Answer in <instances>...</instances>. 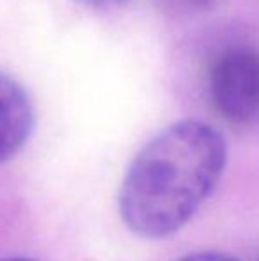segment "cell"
<instances>
[{
    "label": "cell",
    "instance_id": "obj_5",
    "mask_svg": "<svg viewBox=\"0 0 259 261\" xmlns=\"http://www.w3.org/2000/svg\"><path fill=\"white\" fill-rule=\"evenodd\" d=\"M75 2L80 6L91 7V9H116V7L128 4L130 0H75Z\"/></svg>",
    "mask_w": 259,
    "mask_h": 261
},
{
    "label": "cell",
    "instance_id": "obj_3",
    "mask_svg": "<svg viewBox=\"0 0 259 261\" xmlns=\"http://www.w3.org/2000/svg\"><path fill=\"white\" fill-rule=\"evenodd\" d=\"M34 128V109L25 89L0 71V164L11 160Z\"/></svg>",
    "mask_w": 259,
    "mask_h": 261
},
{
    "label": "cell",
    "instance_id": "obj_2",
    "mask_svg": "<svg viewBox=\"0 0 259 261\" xmlns=\"http://www.w3.org/2000/svg\"><path fill=\"white\" fill-rule=\"evenodd\" d=\"M210 93L217 110L236 124L259 117V54L250 48L227 50L213 62Z\"/></svg>",
    "mask_w": 259,
    "mask_h": 261
},
{
    "label": "cell",
    "instance_id": "obj_1",
    "mask_svg": "<svg viewBox=\"0 0 259 261\" xmlns=\"http://www.w3.org/2000/svg\"><path fill=\"white\" fill-rule=\"evenodd\" d=\"M227 144L211 124L185 119L151 139L130 164L119 213L130 231L160 240L180 231L218 185Z\"/></svg>",
    "mask_w": 259,
    "mask_h": 261
},
{
    "label": "cell",
    "instance_id": "obj_7",
    "mask_svg": "<svg viewBox=\"0 0 259 261\" xmlns=\"http://www.w3.org/2000/svg\"><path fill=\"white\" fill-rule=\"evenodd\" d=\"M0 261H32L27 258H6V259H0Z\"/></svg>",
    "mask_w": 259,
    "mask_h": 261
},
{
    "label": "cell",
    "instance_id": "obj_6",
    "mask_svg": "<svg viewBox=\"0 0 259 261\" xmlns=\"http://www.w3.org/2000/svg\"><path fill=\"white\" fill-rule=\"evenodd\" d=\"M190 4H195V6H208L211 0H188Z\"/></svg>",
    "mask_w": 259,
    "mask_h": 261
},
{
    "label": "cell",
    "instance_id": "obj_4",
    "mask_svg": "<svg viewBox=\"0 0 259 261\" xmlns=\"http://www.w3.org/2000/svg\"><path fill=\"white\" fill-rule=\"evenodd\" d=\"M176 261H238L236 258L224 252H194V254L183 256Z\"/></svg>",
    "mask_w": 259,
    "mask_h": 261
}]
</instances>
